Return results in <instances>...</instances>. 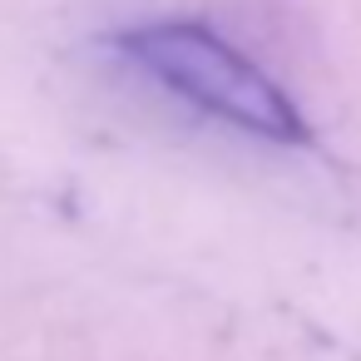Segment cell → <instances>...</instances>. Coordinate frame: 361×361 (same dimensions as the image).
Segmentation results:
<instances>
[{
    "label": "cell",
    "mask_w": 361,
    "mask_h": 361,
    "mask_svg": "<svg viewBox=\"0 0 361 361\" xmlns=\"http://www.w3.org/2000/svg\"><path fill=\"white\" fill-rule=\"evenodd\" d=\"M114 55L129 60L144 80H154L173 99L213 114L218 124H233L238 134L292 144V149L312 139L292 94L262 65H252L238 45H228L218 30L198 20L129 25L114 35Z\"/></svg>",
    "instance_id": "obj_1"
}]
</instances>
